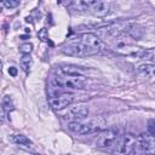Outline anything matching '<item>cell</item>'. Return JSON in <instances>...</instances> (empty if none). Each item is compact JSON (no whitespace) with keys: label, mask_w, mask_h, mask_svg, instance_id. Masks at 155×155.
Here are the masks:
<instances>
[{"label":"cell","mask_w":155,"mask_h":155,"mask_svg":"<svg viewBox=\"0 0 155 155\" xmlns=\"http://www.w3.org/2000/svg\"><path fill=\"white\" fill-rule=\"evenodd\" d=\"M4 122H5V109L0 103V125H2Z\"/></svg>","instance_id":"24"},{"label":"cell","mask_w":155,"mask_h":155,"mask_svg":"<svg viewBox=\"0 0 155 155\" xmlns=\"http://www.w3.org/2000/svg\"><path fill=\"white\" fill-rule=\"evenodd\" d=\"M111 11V4L108 1H101V0H93L92 5L90 7V12L97 17H105Z\"/></svg>","instance_id":"10"},{"label":"cell","mask_w":155,"mask_h":155,"mask_svg":"<svg viewBox=\"0 0 155 155\" xmlns=\"http://www.w3.org/2000/svg\"><path fill=\"white\" fill-rule=\"evenodd\" d=\"M139 73H143L147 78H153L154 76V65L153 64H142L138 67Z\"/></svg>","instance_id":"18"},{"label":"cell","mask_w":155,"mask_h":155,"mask_svg":"<svg viewBox=\"0 0 155 155\" xmlns=\"http://www.w3.org/2000/svg\"><path fill=\"white\" fill-rule=\"evenodd\" d=\"M0 65H1V62H0Z\"/></svg>","instance_id":"27"},{"label":"cell","mask_w":155,"mask_h":155,"mask_svg":"<svg viewBox=\"0 0 155 155\" xmlns=\"http://www.w3.org/2000/svg\"><path fill=\"white\" fill-rule=\"evenodd\" d=\"M90 69L84 68V67H79V65H73V64H68V65H62L58 68V73L59 75H73V76H84L85 74L88 73Z\"/></svg>","instance_id":"11"},{"label":"cell","mask_w":155,"mask_h":155,"mask_svg":"<svg viewBox=\"0 0 155 155\" xmlns=\"http://www.w3.org/2000/svg\"><path fill=\"white\" fill-rule=\"evenodd\" d=\"M10 140L15 144H19V145H27V147H31L33 143L29 138H27L23 134H12L10 136Z\"/></svg>","instance_id":"14"},{"label":"cell","mask_w":155,"mask_h":155,"mask_svg":"<svg viewBox=\"0 0 155 155\" xmlns=\"http://www.w3.org/2000/svg\"><path fill=\"white\" fill-rule=\"evenodd\" d=\"M68 127L70 131H73L78 134H90V133L102 131L105 127V121L103 117L96 116L93 119H90L87 122L71 121L68 124Z\"/></svg>","instance_id":"2"},{"label":"cell","mask_w":155,"mask_h":155,"mask_svg":"<svg viewBox=\"0 0 155 155\" xmlns=\"http://www.w3.org/2000/svg\"><path fill=\"white\" fill-rule=\"evenodd\" d=\"M19 1L18 0H5L4 1V5H5V7H7V8H15V7H17V6H19Z\"/></svg>","instance_id":"22"},{"label":"cell","mask_w":155,"mask_h":155,"mask_svg":"<svg viewBox=\"0 0 155 155\" xmlns=\"http://www.w3.org/2000/svg\"><path fill=\"white\" fill-rule=\"evenodd\" d=\"M61 51L68 56H75V57H86V56H92V54H97L98 52L87 47L86 45L79 42V41H73L69 42L64 46H62Z\"/></svg>","instance_id":"5"},{"label":"cell","mask_w":155,"mask_h":155,"mask_svg":"<svg viewBox=\"0 0 155 155\" xmlns=\"http://www.w3.org/2000/svg\"><path fill=\"white\" fill-rule=\"evenodd\" d=\"M38 38L41 41H44V42H50V38H48V33H47V29L46 28H41L38 31Z\"/></svg>","instance_id":"20"},{"label":"cell","mask_w":155,"mask_h":155,"mask_svg":"<svg viewBox=\"0 0 155 155\" xmlns=\"http://www.w3.org/2000/svg\"><path fill=\"white\" fill-rule=\"evenodd\" d=\"M117 140V131L115 128H105L101 132L96 140L97 148H109Z\"/></svg>","instance_id":"8"},{"label":"cell","mask_w":155,"mask_h":155,"mask_svg":"<svg viewBox=\"0 0 155 155\" xmlns=\"http://www.w3.org/2000/svg\"><path fill=\"white\" fill-rule=\"evenodd\" d=\"M132 23L128 21H117V22H108V23H101L94 24L93 27L98 29V34H101L103 38L115 39L121 36L122 34L128 33Z\"/></svg>","instance_id":"1"},{"label":"cell","mask_w":155,"mask_h":155,"mask_svg":"<svg viewBox=\"0 0 155 155\" xmlns=\"http://www.w3.org/2000/svg\"><path fill=\"white\" fill-rule=\"evenodd\" d=\"M74 94L71 93H58V94H52L48 98L50 105L54 110H62L65 107L70 105L74 102Z\"/></svg>","instance_id":"9"},{"label":"cell","mask_w":155,"mask_h":155,"mask_svg":"<svg viewBox=\"0 0 155 155\" xmlns=\"http://www.w3.org/2000/svg\"><path fill=\"white\" fill-rule=\"evenodd\" d=\"M93 0H75L68 4L70 8L78 12H90V7L92 5Z\"/></svg>","instance_id":"13"},{"label":"cell","mask_w":155,"mask_h":155,"mask_svg":"<svg viewBox=\"0 0 155 155\" xmlns=\"http://www.w3.org/2000/svg\"><path fill=\"white\" fill-rule=\"evenodd\" d=\"M65 155H71V154H65Z\"/></svg>","instance_id":"26"},{"label":"cell","mask_w":155,"mask_h":155,"mask_svg":"<svg viewBox=\"0 0 155 155\" xmlns=\"http://www.w3.org/2000/svg\"><path fill=\"white\" fill-rule=\"evenodd\" d=\"M31 63H33V61H31L30 54H22V58H21V67H22V69H23L25 73H28V71L30 70Z\"/></svg>","instance_id":"17"},{"label":"cell","mask_w":155,"mask_h":155,"mask_svg":"<svg viewBox=\"0 0 155 155\" xmlns=\"http://www.w3.org/2000/svg\"><path fill=\"white\" fill-rule=\"evenodd\" d=\"M136 139L137 137L132 133H125L119 140H116L115 155H132L136 147Z\"/></svg>","instance_id":"6"},{"label":"cell","mask_w":155,"mask_h":155,"mask_svg":"<svg viewBox=\"0 0 155 155\" xmlns=\"http://www.w3.org/2000/svg\"><path fill=\"white\" fill-rule=\"evenodd\" d=\"M128 34H130L133 39L138 40V39H140L142 35H143V28L139 27L138 24H132L131 28H130V30H128Z\"/></svg>","instance_id":"16"},{"label":"cell","mask_w":155,"mask_h":155,"mask_svg":"<svg viewBox=\"0 0 155 155\" xmlns=\"http://www.w3.org/2000/svg\"><path fill=\"white\" fill-rule=\"evenodd\" d=\"M17 73H18V70H17L16 67H10V68H8V74H10L11 76H16Z\"/></svg>","instance_id":"25"},{"label":"cell","mask_w":155,"mask_h":155,"mask_svg":"<svg viewBox=\"0 0 155 155\" xmlns=\"http://www.w3.org/2000/svg\"><path fill=\"white\" fill-rule=\"evenodd\" d=\"M88 116V108L85 105H76L68 110L65 114L67 119H71L73 121H80Z\"/></svg>","instance_id":"12"},{"label":"cell","mask_w":155,"mask_h":155,"mask_svg":"<svg viewBox=\"0 0 155 155\" xmlns=\"http://www.w3.org/2000/svg\"><path fill=\"white\" fill-rule=\"evenodd\" d=\"M155 150V139L154 136L149 133H143L136 139L134 151L138 155H154Z\"/></svg>","instance_id":"4"},{"label":"cell","mask_w":155,"mask_h":155,"mask_svg":"<svg viewBox=\"0 0 155 155\" xmlns=\"http://www.w3.org/2000/svg\"><path fill=\"white\" fill-rule=\"evenodd\" d=\"M148 133L151 136H155V120L150 119L148 121Z\"/></svg>","instance_id":"23"},{"label":"cell","mask_w":155,"mask_h":155,"mask_svg":"<svg viewBox=\"0 0 155 155\" xmlns=\"http://www.w3.org/2000/svg\"><path fill=\"white\" fill-rule=\"evenodd\" d=\"M31 50H33V45L30 42H25V44L21 45V47H19V51L22 54H30Z\"/></svg>","instance_id":"21"},{"label":"cell","mask_w":155,"mask_h":155,"mask_svg":"<svg viewBox=\"0 0 155 155\" xmlns=\"http://www.w3.org/2000/svg\"><path fill=\"white\" fill-rule=\"evenodd\" d=\"M85 76H73V75H58L53 79V84L62 88L81 90L86 86Z\"/></svg>","instance_id":"3"},{"label":"cell","mask_w":155,"mask_h":155,"mask_svg":"<svg viewBox=\"0 0 155 155\" xmlns=\"http://www.w3.org/2000/svg\"><path fill=\"white\" fill-rule=\"evenodd\" d=\"M136 56H138L139 58L145 59V61H153L154 59V48L140 50V51L136 52Z\"/></svg>","instance_id":"15"},{"label":"cell","mask_w":155,"mask_h":155,"mask_svg":"<svg viewBox=\"0 0 155 155\" xmlns=\"http://www.w3.org/2000/svg\"><path fill=\"white\" fill-rule=\"evenodd\" d=\"M2 107L8 113L15 110V104H13V101H12V98L10 96H4V98H2Z\"/></svg>","instance_id":"19"},{"label":"cell","mask_w":155,"mask_h":155,"mask_svg":"<svg viewBox=\"0 0 155 155\" xmlns=\"http://www.w3.org/2000/svg\"><path fill=\"white\" fill-rule=\"evenodd\" d=\"M78 41L86 45L87 47L97 51L98 53L103 50H105V44L93 33H84V34H80L79 38H78Z\"/></svg>","instance_id":"7"}]
</instances>
